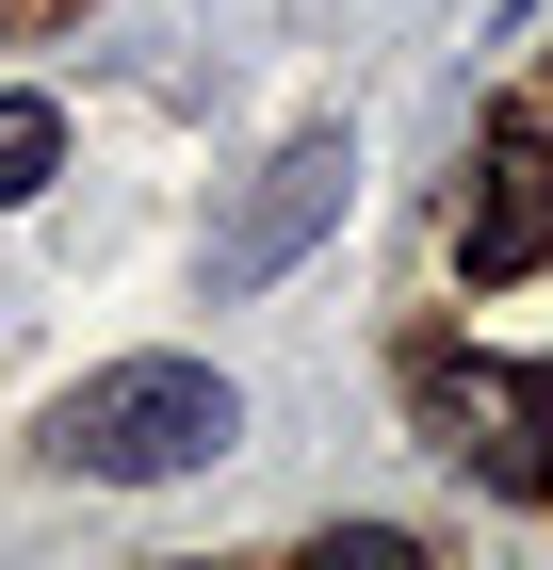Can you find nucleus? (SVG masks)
<instances>
[{
  "label": "nucleus",
  "mask_w": 553,
  "mask_h": 570,
  "mask_svg": "<svg viewBox=\"0 0 553 570\" xmlns=\"http://www.w3.org/2000/svg\"><path fill=\"white\" fill-rule=\"evenodd\" d=\"M245 440V392H228L213 358H115V375H82V392L49 407V456L98 489H164L196 473V456H228Z\"/></svg>",
  "instance_id": "nucleus-1"
},
{
  "label": "nucleus",
  "mask_w": 553,
  "mask_h": 570,
  "mask_svg": "<svg viewBox=\"0 0 553 570\" xmlns=\"http://www.w3.org/2000/svg\"><path fill=\"white\" fill-rule=\"evenodd\" d=\"M407 407H424V440L456 456L472 489H505V505L553 489V375H537V358H456V343H440L424 375H407Z\"/></svg>",
  "instance_id": "nucleus-2"
},
{
  "label": "nucleus",
  "mask_w": 553,
  "mask_h": 570,
  "mask_svg": "<svg viewBox=\"0 0 553 570\" xmlns=\"http://www.w3.org/2000/svg\"><path fill=\"white\" fill-rule=\"evenodd\" d=\"M553 262V147L521 131H488V179H472V213H456V277L472 294H505V277H537Z\"/></svg>",
  "instance_id": "nucleus-3"
},
{
  "label": "nucleus",
  "mask_w": 553,
  "mask_h": 570,
  "mask_svg": "<svg viewBox=\"0 0 553 570\" xmlns=\"http://www.w3.org/2000/svg\"><path fill=\"white\" fill-rule=\"evenodd\" d=\"M342 179H358V164H342V131H294V147H277V164H260L245 228H228V245H213V294H260V277H294V245H309V228L342 213Z\"/></svg>",
  "instance_id": "nucleus-4"
},
{
  "label": "nucleus",
  "mask_w": 553,
  "mask_h": 570,
  "mask_svg": "<svg viewBox=\"0 0 553 570\" xmlns=\"http://www.w3.org/2000/svg\"><path fill=\"white\" fill-rule=\"evenodd\" d=\"M49 164H66V115H49V98H0V213L49 196Z\"/></svg>",
  "instance_id": "nucleus-5"
},
{
  "label": "nucleus",
  "mask_w": 553,
  "mask_h": 570,
  "mask_svg": "<svg viewBox=\"0 0 553 570\" xmlns=\"http://www.w3.org/2000/svg\"><path fill=\"white\" fill-rule=\"evenodd\" d=\"M309 554H326V570H424V538H407V522H326Z\"/></svg>",
  "instance_id": "nucleus-6"
}]
</instances>
